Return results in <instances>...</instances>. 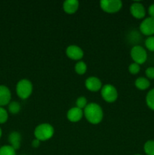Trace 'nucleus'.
<instances>
[{
  "label": "nucleus",
  "instance_id": "7c9ffc66",
  "mask_svg": "<svg viewBox=\"0 0 154 155\" xmlns=\"http://www.w3.org/2000/svg\"><path fill=\"white\" fill-rule=\"evenodd\" d=\"M21 155H27V154H21Z\"/></svg>",
  "mask_w": 154,
  "mask_h": 155
},
{
  "label": "nucleus",
  "instance_id": "4be33fe9",
  "mask_svg": "<svg viewBox=\"0 0 154 155\" xmlns=\"http://www.w3.org/2000/svg\"><path fill=\"white\" fill-rule=\"evenodd\" d=\"M145 46L147 48L149 51H153L154 52V36H148L146 39H145Z\"/></svg>",
  "mask_w": 154,
  "mask_h": 155
},
{
  "label": "nucleus",
  "instance_id": "c85d7f7f",
  "mask_svg": "<svg viewBox=\"0 0 154 155\" xmlns=\"http://www.w3.org/2000/svg\"><path fill=\"white\" fill-rule=\"evenodd\" d=\"M2 136V130L1 127H0V139H1Z\"/></svg>",
  "mask_w": 154,
  "mask_h": 155
},
{
  "label": "nucleus",
  "instance_id": "f257e3e1",
  "mask_svg": "<svg viewBox=\"0 0 154 155\" xmlns=\"http://www.w3.org/2000/svg\"><path fill=\"white\" fill-rule=\"evenodd\" d=\"M85 117L91 124H100L104 117V111L100 104L95 102H91L88 104L83 110Z\"/></svg>",
  "mask_w": 154,
  "mask_h": 155
},
{
  "label": "nucleus",
  "instance_id": "a878e982",
  "mask_svg": "<svg viewBox=\"0 0 154 155\" xmlns=\"http://www.w3.org/2000/svg\"><path fill=\"white\" fill-rule=\"evenodd\" d=\"M145 74L148 80H154V67H149L145 71Z\"/></svg>",
  "mask_w": 154,
  "mask_h": 155
},
{
  "label": "nucleus",
  "instance_id": "f3484780",
  "mask_svg": "<svg viewBox=\"0 0 154 155\" xmlns=\"http://www.w3.org/2000/svg\"><path fill=\"white\" fill-rule=\"evenodd\" d=\"M21 109V104L17 101H12L8 104V110L12 114H17Z\"/></svg>",
  "mask_w": 154,
  "mask_h": 155
},
{
  "label": "nucleus",
  "instance_id": "ddd939ff",
  "mask_svg": "<svg viewBox=\"0 0 154 155\" xmlns=\"http://www.w3.org/2000/svg\"><path fill=\"white\" fill-rule=\"evenodd\" d=\"M21 140H22V136L19 132L13 131L8 135V142L10 145L15 150H18L21 148Z\"/></svg>",
  "mask_w": 154,
  "mask_h": 155
},
{
  "label": "nucleus",
  "instance_id": "cd10ccee",
  "mask_svg": "<svg viewBox=\"0 0 154 155\" xmlns=\"http://www.w3.org/2000/svg\"><path fill=\"white\" fill-rule=\"evenodd\" d=\"M39 145H40V141H39V139L35 138V139L32 141V146H33V148H38V147L39 146Z\"/></svg>",
  "mask_w": 154,
  "mask_h": 155
},
{
  "label": "nucleus",
  "instance_id": "4468645a",
  "mask_svg": "<svg viewBox=\"0 0 154 155\" xmlns=\"http://www.w3.org/2000/svg\"><path fill=\"white\" fill-rule=\"evenodd\" d=\"M79 7L78 0H66L63 2V9L66 13L72 15L76 12Z\"/></svg>",
  "mask_w": 154,
  "mask_h": 155
},
{
  "label": "nucleus",
  "instance_id": "9d476101",
  "mask_svg": "<svg viewBox=\"0 0 154 155\" xmlns=\"http://www.w3.org/2000/svg\"><path fill=\"white\" fill-rule=\"evenodd\" d=\"M85 85L88 90L91 91V92H98V91L101 90L103 86L101 80L98 77H95V76L88 77L85 82Z\"/></svg>",
  "mask_w": 154,
  "mask_h": 155
},
{
  "label": "nucleus",
  "instance_id": "412c9836",
  "mask_svg": "<svg viewBox=\"0 0 154 155\" xmlns=\"http://www.w3.org/2000/svg\"><path fill=\"white\" fill-rule=\"evenodd\" d=\"M88 100L85 96H80L75 101V107H79V108L84 110L86 106L88 105Z\"/></svg>",
  "mask_w": 154,
  "mask_h": 155
},
{
  "label": "nucleus",
  "instance_id": "5701e85b",
  "mask_svg": "<svg viewBox=\"0 0 154 155\" xmlns=\"http://www.w3.org/2000/svg\"><path fill=\"white\" fill-rule=\"evenodd\" d=\"M8 119V113L6 109L3 107H0V124H5Z\"/></svg>",
  "mask_w": 154,
  "mask_h": 155
},
{
  "label": "nucleus",
  "instance_id": "6ab92c4d",
  "mask_svg": "<svg viewBox=\"0 0 154 155\" xmlns=\"http://www.w3.org/2000/svg\"><path fill=\"white\" fill-rule=\"evenodd\" d=\"M143 151L146 155H154V140H148L143 145Z\"/></svg>",
  "mask_w": 154,
  "mask_h": 155
},
{
  "label": "nucleus",
  "instance_id": "9b49d317",
  "mask_svg": "<svg viewBox=\"0 0 154 155\" xmlns=\"http://www.w3.org/2000/svg\"><path fill=\"white\" fill-rule=\"evenodd\" d=\"M83 115H84L83 110L77 107H72L68 110L66 113V117L70 122L76 123L82 118Z\"/></svg>",
  "mask_w": 154,
  "mask_h": 155
},
{
  "label": "nucleus",
  "instance_id": "0eeeda50",
  "mask_svg": "<svg viewBox=\"0 0 154 155\" xmlns=\"http://www.w3.org/2000/svg\"><path fill=\"white\" fill-rule=\"evenodd\" d=\"M139 30L145 36H154V18L147 17L144 18L139 26Z\"/></svg>",
  "mask_w": 154,
  "mask_h": 155
},
{
  "label": "nucleus",
  "instance_id": "a211bd4d",
  "mask_svg": "<svg viewBox=\"0 0 154 155\" xmlns=\"http://www.w3.org/2000/svg\"><path fill=\"white\" fill-rule=\"evenodd\" d=\"M146 104L149 109L154 111V88L150 89L146 94Z\"/></svg>",
  "mask_w": 154,
  "mask_h": 155
},
{
  "label": "nucleus",
  "instance_id": "aec40b11",
  "mask_svg": "<svg viewBox=\"0 0 154 155\" xmlns=\"http://www.w3.org/2000/svg\"><path fill=\"white\" fill-rule=\"evenodd\" d=\"M0 155H16V150L10 145H3L0 148Z\"/></svg>",
  "mask_w": 154,
  "mask_h": 155
},
{
  "label": "nucleus",
  "instance_id": "6e6552de",
  "mask_svg": "<svg viewBox=\"0 0 154 155\" xmlns=\"http://www.w3.org/2000/svg\"><path fill=\"white\" fill-rule=\"evenodd\" d=\"M130 12L137 19H142L146 15V9L140 2H134L130 6Z\"/></svg>",
  "mask_w": 154,
  "mask_h": 155
},
{
  "label": "nucleus",
  "instance_id": "f03ea898",
  "mask_svg": "<svg viewBox=\"0 0 154 155\" xmlns=\"http://www.w3.org/2000/svg\"><path fill=\"white\" fill-rule=\"evenodd\" d=\"M54 133V129L51 124L48 123L39 124L34 130L35 138L40 142H44L51 139Z\"/></svg>",
  "mask_w": 154,
  "mask_h": 155
},
{
  "label": "nucleus",
  "instance_id": "2eb2a0df",
  "mask_svg": "<svg viewBox=\"0 0 154 155\" xmlns=\"http://www.w3.org/2000/svg\"><path fill=\"white\" fill-rule=\"evenodd\" d=\"M134 85L140 90H146L150 86V82L146 77H139L134 81Z\"/></svg>",
  "mask_w": 154,
  "mask_h": 155
},
{
  "label": "nucleus",
  "instance_id": "1a4fd4ad",
  "mask_svg": "<svg viewBox=\"0 0 154 155\" xmlns=\"http://www.w3.org/2000/svg\"><path fill=\"white\" fill-rule=\"evenodd\" d=\"M66 54L70 59L75 61H79L84 56V51L76 45H69L66 48Z\"/></svg>",
  "mask_w": 154,
  "mask_h": 155
},
{
  "label": "nucleus",
  "instance_id": "f8f14e48",
  "mask_svg": "<svg viewBox=\"0 0 154 155\" xmlns=\"http://www.w3.org/2000/svg\"><path fill=\"white\" fill-rule=\"evenodd\" d=\"M11 93L8 87L0 85V107L8 105L11 102Z\"/></svg>",
  "mask_w": 154,
  "mask_h": 155
},
{
  "label": "nucleus",
  "instance_id": "bb28decb",
  "mask_svg": "<svg viewBox=\"0 0 154 155\" xmlns=\"http://www.w3.org/2000/svg\"><path fill=\"white\" fill-rule=\"evenodd\" d=\"M148 14L151 18H154V3L151 4L148 8Z\"/></svg>",
  "mask_w": 154,
  "mask_h": 155
},
{
  "label": "nucleus",
  "instance_id": "423d86ee",
  "mask_svg": "<svg viewBox=\"0 0 154 155\" xmlns=\"http://www.w3.org/2000/svg\"><path fill=\"white\" fill-rule=\"evenodd\" d=\"M100 6L105 12L113 14L122 8V2L121 0H101L100 1Z\"/></svg>",
  "mask_w": 154,
  "mask_h": 155
},
{
  "label": "nucleus",
  "instance_id": "b1692460",
  "mask_svg": "<svg viewBox=\"0 0 154 155\" xmlns=\"http://www.w3.org/2000/svg\"><path fill=\"white\" fill-rule=\"evenodd\" d=\"M140 71V66L138 64L135 63V62H133V63L130 64L129 66H128V71L131 73V74H137Z\"/></svg>",
  "mask_w": 154,
  "mask_h": 155
},
{
  "label": "nucleus",
  "instance_id": "20e7f679",
  "mask_svg": "<svg viewBox=\"0 0 154 155\" xmlns=\"http://www.w3.org/2000/svg\"><path fill=\"white\" fill-rule=\"evenodd\" d=\"M130 55L134 62L138 64H143L147 60V52L143 46L136 45L131 48L130 51Z\"/></svg>",
  "mask_w": 154,
  "mask_h": 155
},
{
  "label": "nucleus",
  "instance_id": "39448f33",
  "mask_svg": "<svg viewBox=\"0 0 154 155\" xmlns=\"http://www.w3.org/2000/svg\"><path fill=\"white\" fill-rule=\"evenodd\" d=\"M101 95L103 99L107 102H114L118 98V91L113 85L105 84L102 86L101 89Z\"/></svg>",
  "mask_w": 154,
  "mask_h": 155
},
{
  "label": "nucleus",
  "instance_id": "c756f323",
  "mask_svg": "<svg viewBox=\"0 0 154 155\" xmlns=\"http://www.w3.org/2000/svg\"><path fill=\"white\" fill-rule=\"evenodd\" d=\"M134 155H142V154H134Z\"/></svg>",
  "mask_w": 154,
  "mask_h": 155
},
{
  "label": "nucleus",
  "instance_id": "dca6fc26",
  "mask_svg": "<svg viewBox=\"0 0 154 155\" xmlns=\"http://www.w3.org/2000/svg\"><path fill=\"white\" fill-rule=\"evenodd\" d=\"M75 73L79 75H83L87 71V64L83 61H79L75 63L74 67Z\"/></svg>",
  "mask_w": 154,
  "mask_h": 155
},
{
  "label": "nucleus",
  "instance_id": "7ed1b4c3",
  "mask_svg": "<svg viewBox=\"0 0 154 155\" xmlns=\"http://www.w3.org/2000/svg\"><path fill=\"white\" fill-rule=\"evenodd\" d=\"M33 86L31 81L27 79H21L16 85L17 95L21 99H27L33 92Z\"/></svg>",
  "mask_w": 154,
  "mask_h": 155
},
{
  "label": "nucleus",
  "instance_id": "393cba45",
  "mask_svg": "<svg viewBox=\"0 0 154 155\" xmlns=\"http://www.w3.org/2000/svg\"><path fill=\"white\" fill-rule=\"evenodd\" d=\"M128 38H129L130 42H131L132 43H136V42H138L140 40V39H141L140 33L137 31L131 32L130 35L128 36Z\"/></svg>",
  "mask_w": 154,
  "mask_h": 155
}]
</instances>
